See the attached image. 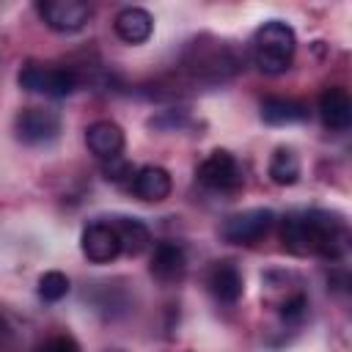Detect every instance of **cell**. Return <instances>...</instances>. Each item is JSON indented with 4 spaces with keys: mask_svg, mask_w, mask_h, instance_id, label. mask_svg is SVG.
Segmentation results:
<instances>
[{
    "mask_svg": "<svg viewBox=\"0 0 352 352\" xmlns=\"http://www.w3.org/2000/svg\"><path fill=\"white\" fill-rule=\"evenodd\" d=\"M14 132L25 146H50L60 135V116L50 107H25L14 118Z\"/></svg>",
    "mask_w": 352,
    "mask_h": 352,
    "instance_id": "cell-4",
    "label": "cell"
},
{
    "mask_svg": "<svg viewBox=\"0 0 352 352\" xmlns=\"http://www.w3.org/2000/svg\"><path fill=\"white\" fill-rule=\"evenodd\" d=\"M102 170H104V179H110V182H124L126 176H129V179L135 176V173H132V165H129L126 160H121V157L107 160Z\"/></svg>",
    "mask_w": 352,
    "mask_h": 352,
    "instance_id": "cell-19",
    "label": "cell"
},
{
    "mask_svg": "<svg viewBox=\"0 0 352 352\" xmlns=\"http://www.w3.org/2000/svg\"><path fill=\"white\" fill-rule=\"evenodd\" d=\"M148 270H151V275L160 283L182 280L184 272H187V253H184V248L179 242H160V245H154Z\"/></svg>",
    "mask_w": 352,
    "mask_h": 352,
    "instance_id": "cell-9",
    "label": "cell"
},
{
    "mask_svg": "<svg viewBox=\"0 0 352 352\" xmlns=\"http://www.w3.org/2000/svg\"><path fill=\"white\" fill-rule=\"evenodd\" d=\"M11 336H14V324H11V319L0 311V344H6Z\"/></svg>",
    "mask_w": 352,
    "mask_h": 352,
    "instance_id": "cell-20",
    "label": "cell"
},
{
    "mask_svg": "<svg viewBox=\"0 0 352 352\" xmlns=\"http://www.w3.org/2000/svg\"><path fill=\"white\" fill-rule=\"evenodd\" d=\"M113 30L124 44H143L154 33V16L140 6H126L116 14Z\"/></svg>",
    "mask_w": 352,
    "mask_h": 352,
    "instance_id": "cell-10",
    "label": "cell"
},
{
    "mask_svg": "<svg viewBox=\"0 0 352 352\" xmlns=\"http://www.w3.org/2000/svg\"><path fill=\"white\" fill-rule=\"evenodd\" d=\"M272 223H275L272 209L256 206V209H245V212H236V214L226 217V223L220 226V234L231 245H253L261 236H267Z\"/></svg>",
    "mask_w": 352,
    "mask_h": 352,
    "instance_id": "cell-5",
    "label": "cell"
},
{
    "mask_svg": "<svg viewBox=\"0 0 352 352\" xmlns=\"http://www.w3.org/2000/svg\"><path fill=\"white\" fill-rule=\"evenodd\" d=\"M19 85L30 94H44L52 99H63L74 94L77 88V74L66 66H41V63H25L16 74Z\"/></svg>",
    "mask_w": 352,
    "mask_h": 352,
    "instance_id": "cell-2",
    "label": "cell"
},
{
    "mask_svg": "<svg viewBox=\"0 0 352 352\" xmlns=\"http://www.w3.org/2000/svg\"><path fill=\"white\" fill-rule=\"evenodd\" d=\"M80 250L91 264H107L121 253L116 228L110 226V220H96L88 223L80 234Z\"/></svg>",
    "mask_w": 352,
    "mask_h": 352,
    "instance_id": "cell-7",
    "label": "cell"
},
{
    "mask_svg": "<svg viewBox=\"0 0 352 352\" xmlns=\"http://www.w3.org/2000/svg\"><path fill=\"white\" fill-rule=\"evenodd\" d=\"M38 16L55 33H77L91 19V6L82 0H44L38 3Z\"/></svg>",
    "mask_w": 352,
    "mask_h": 352,
    "instance_id": "cell-6",
    "label": "cell"
},
{
    "mask_svg": "<svg viewBox=\"0 0 352 352\" xmlns=\"http://www.w3.org/2000/svg\"><path fill=\"white\" fill-rule=\"evenodd\" d=\"M250 50H253L256 66L264 74H280L292 66V58L297 50V36H294L292 25H286L280 19H270L256 28Z\"/></svg>",
    "mask_w": 352,
    "mask_h": 352,
    "instance_id": "cell-1",
    "label": "cell"
},
{
    "mask_svg": "<svg viewBox=\"0 0 352 352\" xmlns=\"http://www.w3.org/2000/svg\"><path fill=\"white\" fill-rule=\"evenodd\" d=\"M170 173L160 165H143L132 176V192L146 204H160L170 195Z\"/></svg>",
    "mask_w": 352,
    "mask_h": 352,
    "instance_id": "cell-13",
    "label": "cell"
},
{
    "mask_svg": "<svg viewBox=\"0 0 352 352\" xmlns=\"http://www.w3.org/2000/svg\"><path fill=\"white\" fill-rule=\"evenodd\" d=\"M198 182L206 187V190H214V192H234L242 187L245 176H242V165L239 160L226 151V148H214L195 170Z\"/></svg>",
    "mask_w": 352,
    "mask_h": 352,
    "instance_id": "cell-3",
    "label": "cell"
},
{
    "mask_svg": "<svg viewBox=\"0 0 352 352\" xmlns=\"http://www.w3.org/2000/svg\"><path fill=\"white\" fill-rule=\"evenodd\" d=\"M36 352H80V344H77L74 336H69V333H55V336L44 338V341L36 346Z\"/></svg>",
    "mask_w": 352,
    "mask_h": 352,
    "instance_id": "cell-18",
    "label": "cell"
},
{
    "mask_svg": "<svg viewBox=\"0 0 352 352\" xmlns=\"http://www.w3.org/2000/svg\"><path fill=\"white\" fill-rule=\"evenodd\" d=\"M85 143L91 148V154H96L102 162L121 157L124 151V129L116 121H94L85 129Z\"/></svg>",
    "mask_w": 352,
    "mask_h": 352,
    "instance_id": "cell-12",
    "label": "cell"
},
{
    "mask_svg": "<svg viewBox=\"0 0 352 352\" xmlns=\"http://www.w3.org/2000/svg\"><path fill=\"white\" fill-rule=\"evenodd\" d=\"M110 226L116 228L121 253L135 258V256H140V253H146L151 248V231L146 228V223H140L135 217H113Z\"/></svg>",
    "mask_w": 352,
    "mask_h": 352,
    "instance_id": "cell-15",
    "label": "cell"
},
{
    "mask_svg": "<svg viewBox=\"0 0 352 352\" xmlns=\"http://www.w3.org/2000/svg\"><path fill=\"white\" fill-rule=\"evenodd\" d=\"M319 116L322 124L333 132H344L352 124V99L346 94V88L341 85H330L322 91L319 96Z\"/></svg>",
    "mask_w": 352,
    "mask_h": 352,
    "instance_id": "cell-11",
    "label": "cell"
},
{
    "mask_svg": "<svg viewBox=\"0 0 352 352\" xmlns=\"http://www.w3.org/2000/svg\"><path fill=\"white\" fill-rule=\"evenodd\" d=\"M206 289L217 302L234 305L245 292V278H242V270L236 267V261H231V258L214 261L206 270Z\"/></svg>",
    "mask_w": 352,
    "mask_h": 352,
    "instance_id": "cell-8",
    "label": "cell"
},
{
    "mask_svg": "<svg viewBox=\"0 0 352 352\" xmlns=\"http://www.w3.org/2000/svg\"><path fill=\"white\" fill-rule=\"evenodd\" d=\"M261 121L270 126H289L308 121V104L300 99H286V96H267L261 102Z\"/></svg>",
    "mask_w": 352,
    "mask_h": 352,
    "instance_id": "cell-14",
    "label": "cell"
},
{
    "mask_svg": "<svg viewBox=\"0 0 352 352\" xmlns=\"http://www.w3.org/2000/svg\"><path fill=\"white\" fill-rule=\"evenodd\" d=\"M267 173H270V179H272L275 184H280V187L294 184V182L300 179V157L294 154V148H286V146L275 148Z\"/></svg>",
    "mask_w": 352,
    "mask_h": 352,
    "instance_id": "cell-16",
    "label": "cell"
},
{
    "mask_svg": "<svg viewBox=\"0 0 352 352\" xmlns=\"http://www.w3.org/2000/svg\"><path fill=\"white\" fill-rule=\"evenodd\" d=\"M69 289H72V283H69V278H66L60 270H47V272L38 278V297H41L44 302H58V300H63V297L69 294Z\"/></svg>",
    "mask_w": 352,
    "mask_h": 352,
    "instance_id": "cell-17",
    "label": "cell"
}]
</instances>
